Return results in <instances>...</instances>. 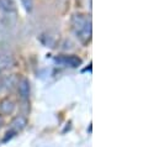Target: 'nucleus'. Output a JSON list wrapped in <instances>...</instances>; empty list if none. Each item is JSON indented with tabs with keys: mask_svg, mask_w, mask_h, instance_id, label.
Returning a JSON list of instances; mask_svg holds the SVG:
<instances>
[{
	"mask_svg": "<svg viewBox=\"0 0 159 147\" xmlns=\"http://www.w3.org/2000/svg\"><path fill=\"white\" fill-rule=\"evenodd\" d=\"M72 29L77 38L83 45H88L91 40V17L86 14H74L72 17Z\"/></svg>",
	"mask_w": 159,
	"mask_h": 147,
	"instance_id": "1",
	"label": "nucleus"
},
{
	"mask_svg": "<svg viewBox=\"0 0 159 147\" xmlns=\"http://www.w3.org/2000/svg\"><path fill=\"white\" fill-rule=\"evenodd\" d=\"M56 63L63 66V67H70V68H77L81 64V59L78 56L69 55V56H59L56 59Z\"/></svg>",
	"mask_w": 159,
	"mask_h": 147,
	"instance_id": "2",
	"label": "nucleus"
},
{
	"mask_svg": "<svg viewBox=\"0 0 159 147\" xmlns=\"http://www.w3.org/2000/svg\"><path fill=\"white\" fill-rule=\"evenodd\" d=\"M17 90L20 98L22 100H27L30 98V82L26 78H21L17 82Z\"/></svg>",
	"mask_w": 159,
	"mask_h": 147,
	"instance_id": "3",
	"label": "nucleus"
},
{
	"mask_svg": "<svg viewBox=\"0 0 159 147\" xmlns=\"http://www.w3.org/2000/svg\"><path fill=\"white\" fill-rule=\"evenodd\" d=\"M11 126H10V130H12L14 132H20L21 130H24L25 127H26V125H27V120H26V117H24V116H16V117H14V120L11 121V124H10Z\"/></svg>",
	"mask_w": 159,
	"mask_h": 147,
	"instance_id": "4",
	"label": "nucleus"
},
{
	"mask_svg": "<svg viewBox=\"0 0 159 147\" xmlns=\"http://www.w3.org/2000/svg\"><path fill=\"white\" fill-rule=\"evenodd\" d=\"M14 110H15V104L10 99L6 98L0 102V112L2 115H10V114H12Z\"/></svg>",
	"mask_w": 159,
	"mask_h": 147,
	"instance_id": "5",
	"label": "nucleus"
},
{
	"mask_svg": "<svg viewBox=\"0 0 159 147\" xmlns=\"http://www.w3.org/2000/svg\"><path fill=\"white\" fill-rule=\"evenodd\" d=\"M14 66V59L9 55H0V73Z\"/></svg>",
	"mask_w": 159,
	"mask_h": 147,
	"instance_id": "6",
	"label": "nucleus"
},
{
	"mask_svg": "<svg viewBox=\"0 0 159 147\" xmlns=\"http://www.w3.org/2000/svg\"><path fill=\"white\" fill-rule=\"evenodd\" d=\"M0 10L4 12H14L15 2L12 0H0Z\"/></svg>",
	"mask_w": 159,
	"mask_h": 147,
	"instance_id": "7",
	"label": "nucleus"
}]
</instances>
